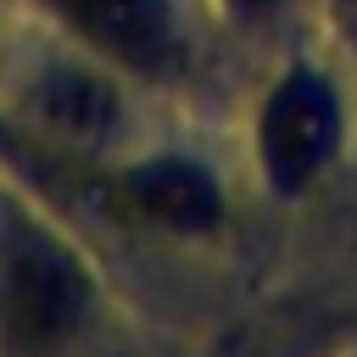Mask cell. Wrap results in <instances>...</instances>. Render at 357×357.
Instances as JSON below:
<instances>
[{
	"mask_svg": "<svg viewBox=\"0 0 357 357\" xmlns=\"http://www.w3.org/2000/svg\"><path fill=\"white\" fill-rule=\"evenodd\" d=\"M335 17H340V28H346V39L357 50V0H335Z\"/></svg>",
	"mask_w": 357,
	"mask_h": 357,
	"instance_id": "52a82bcc",
	"label": "cell"
},
{
	"mask_svg": "<svg viewBox=\"0 0 357 357\" xmlns=\"http://www.w3.org/2000/svg\"><path fill=\"white\" fill-rule=\"evenodd\" d=\"M335 145H340V100L329 89V78L312 67L279 78V89L268 95V106L257 117V156H262V173L273 178V190H284V195L307 190L324 173V162L335 156Z\"/></svg>",
	"mask_w": 357,
	"mask_h": 357,
	"instance_id": "7a4b0ae2",
	"label": "cell"
},
{
	"mask_svg": "<svg viewBox=\"0 0 357 357\" xmlns=\"http://www.w3.org/2000/svg\"><path fill=\"white\" fill-rule=\"evenodd\" d=\"M89 318V279L84 268L39 240L17 234L0 257V335L11 351H50L73 340Z\"/></svg>",
	"mask_w": 357,
	"mask_h": 357,
	"instance_id": "6da1fadb",
	"label": "cell"
},
{
	"mask_svg": "<svg viewBox=\"0 0 357 357\" xmlns=\"http://www.w3.org/2000/svg\"><path fill=\"white\" fill-rule=\"evenodd\" d=\"M50 11L73 22L100 56L134 73H173L184 61V39L167 0H50Z\"/></svg>",
	"mask_w": 357,
	"mask_h": 357,
	"instance_id": "3957f363",
	"label": "cell"
},
{
	"mask_svg": "<svg viewBox=\"0 0 357 357\" xmlns=\"http://www.w3.org/2000/svg\"><path fill=\"white\" fill-rule=\"evenodd\" d=\"M229 6H234L240 17H273V11L284 6V0H229Z\"/></svg>",
	"mask_w": 357,
	"mask_h": 357,
	"instance_id": "8992f818",
	"label": "cell"
},
{
	"mask_svg": "<svg viewBox=\"0 0 357 357\" xmlns=\"http://www.w3.org/2000/svg\"><path fill=\"white\" fill-rule=\"evenodd\" d=\"M33 117L50 134H61V139L89 145V139L112 134V123H117V89L100 73H89V67L56 61V67H45L33 78Z\"/></svg>",
	"mask_w": 357,
	"mask_h": 357,
	"instance_id": "5b68a950",
	"label": "cell"
},
{
	"mask_svg": "<svg viewBox=\"0 0 357 357\" xmlns=\"http://www.w3.org/2000/svg\"><path fill=\"white\" fill-rule=\"evenodd\" d=\"M117 206L128 218H139L151 229H173V234H201L223 212L218 184L195 162H178V156H162V162H145V167L123 173Z\"/></svg>",
	"mask_w": 357,
	"mask_h": 357,
	"instance_id": "277c9868",
	"label": "cell"
}]
</instances>
